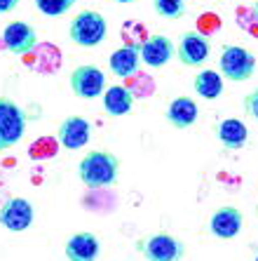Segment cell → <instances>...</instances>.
<instances>
[{"label":"cell","mask_w":258,"mask_h":261,"mask_svg":"<svg viewBox=\"0 0 258 261\" xmlns=\"http://www.w3.org/2000/svg\"><path fill=\"white\" fill-rule=\"evenodd\" d=\"M78 176L87 189L113 186L120 176V158L110 151H90L80 160Z\"/></svg>","instance_id":"6da1fadb"},{"label":"cell","mask_w":258,"mask_h":261,"mask_svg":"<svg viewBox=\"0 0 258 261\" xmlns=\"http://www.w3.org/2000/svg\"><path fill=\"white\" fill-rule=\"evenodd\" d=\"M106 33H108V24L94 10L78 12L75 19L71 21V29H68V36L78 47H96V45H101L106 40Z\"/></svg>","instance_id":"7a4b0ae2"},{"label":"cell","mask_w":258,"mask_h":261,"mask_svg":"<svg viewBox=\"0 0 258 261\" xmlns=\"http://www.w3.org/2000/svg\"><path fill=\"white\" fill-rule=\"evenodd\" d=\"M218 71H221V78L230 83H244L256 71V57L251 49L240 47V45H225L218 57Z\"/></svg>","instance_id":"3957f363"},{"label":"cell","mask_w":258,"mask_h":261,"mask_svg":"<svg viewBox=\"0 0 258 261\" xmlns=\"http://www.w3.org/2000/svg\"><path fill=\"white\" fill-rule=\"evenodd\" d=\"M136 249L148 261H181L186 256V245L169 233H153L148 238H141Z\"/></svg>","instance_id":"277c9868"},{"label":"cell","mask_w":258,"mask_h":261,"mask_svg":"<svg viewBox=\"0 0 258 261\" xmlns=\"http://www.w3.org/2000/svg\"><path fill=\"white\" fill-rule=\"evenodd\" d=\"M26 134V113L10 97H0V139L5 148H12Z\"/></svg>","instance_id":"5b68a950"},{"label":"cell","mask_w":258,"mask_h":261,"mask_svg":"<svg viewBox=\"0 0 258 261\" xmlns=\"http://www.w3.org/2000/svg\"><path fill=\"white\" fill-rule=\"evenodd\" d=\"M68 83H71L73 94L80 99H96L106 90V75H103L101 68L92 66V64H82V66L75 68Z\"/></svg>","instance_id":"8992f818"},{"label":"cell","mask_w":258,"mask_h":261,"mask_svg":"<svg viewBox=\"0 0 258 261\" xmlns=\"http://www.w3.org/2000/svg\"><path fill=\"white\" fill-rule=\"evenodd\" d=\"M211 55V43L209 38L202 36L199 31H186L183 36H181L179 45H176V57L183 66H202L207 64Z\"/></svg>","instance_id":"52a82bcc"},{"label":"cell","mask_w":258,"mask_h":261,"mask_svg":"<svg viewBox=\"0 0 258 261\" xmlns=\"http://www.w3.org/2000/svg\"><path fill=\"white\" fill-rule=\"evenodd\" d=\"M33 217H36L33 205L26 198H10L0 207V226L12 233L28 231L33 224Z\"/></svg>","instance_id":"ba28073f"},{"label":"cell","mask_w":258,"mask_h":261,"mask_svg":"<svg viewBox=\"0 0 258 261\" xmlns=\"http://www.w3.org/2000/svg\"><path fill=\"white\" fill-rule=\"evenodd\" d=\"M92 137V125L87 118L82 116H68L66 120H61L59 129H56V139L66 151H80L87 146Z\"/></svg>","instance_id":"9c48e42d"},{"label":"cell","mask_w":258,"mask_h":261,"mask_svg":"<svg viewBox=\"0 0 258 261\" xmlns=\"http://www.w3.org/2000/svg\"><path fill=\"white\" fill-rule=\"evenodd\" d=\"M138 55H141V61H144L146 66L162 68L176 57V47H174V43H171L167 36L155 33V36H148L144 43H141Z\"/></svg>","instance_id":"30bf717a"},{"label":"cell","mask_w":258,"mask_h":261,"mask_svg":"<svg viewBox=\"0 0 258 261\" xmlns=\"http://www.w3.org/2000/svg\"><path fill=\"white\" fill-rule=\"evenodd\" d=\"M242 226H244V214L233 205H225L221 210H216L209 219V231L218 240H233V238H237L242 231Z\"/></svg>","instance_id":"8fae6325"},{"label":"cell","mask_w":258,"mask_h":261,"mask_svg":"<svg viewBox=\"0 0 258 261\" xmlns=\"http://www.w3.org/2000/svg\"><path fill=\"white\" fill-rule=\"evenodd\" d=\"M3 43L5 47L12 52V55L21 57V55H28L31 49L36 47L38 43V33L36 29L26 21H10L3 31Z\"/></svg>","instance_id":"7c38bea8"},{"label":"cell","mask_w":258,"mask_h":261,"mask_svg":"<svg viewBox=\"0 0 258 261\" xmlns=\"http://www.w3.org/2000/svg\"><path fill=\"white\" fill-rule=\"evenodd\" d=\"M64 254L68 261H96L101 254V240L90 231L73 233L64 245Z\"/></svg>","instance_id":"4fadbf2b"},{"label":"cell","mask_w":258,"mask_h":261,"mask_svg":"<svg viewBox=\"0 0 258 261\" xmlns=\"http://www.w3.org/2000/svg\"><path fill=\"white\" fill-rule=\"evenodd\" d=\"M197 116H199V109H197V103H195V99H190V97H176L167 106V113H164L167 122L176 129L192 127L197 122Z\"/></svg>","instance_id":"5bb4252c"},{"label":"cell","mask_w":258,"mask_h":261,"mask_svg":"<svg viewBox=\"0 0 258 261\" xmlns=\"http://www.w3.org/2000/svg\"><path fill=\"white\" fill-rule=\"evenodd\" d=\"M108 66L113 71V75L118 78H132L138 73V66H141V55H138L136 45H125V47L115 49L113 55L108 57Z\"/></svg>","instance_id":"9a60e30c"},{"label":"cell","mask_w":258,"mask_h":261,"mask_svg":"<svg viewBox=\"0 0 258 261\" xmlns=\"http://www.w3.org/2000/svg\"><path fill=\"white\" fill-rule=\"evenodd\" d=\"M216 137L228 151H240L249 141V129L237 118H225V120H221L216 125Z\"/></svg>","instance_id":"2e32d148"},{"label":"cell","mask_w":258,"mask_h":261,"mask_svg":"<svg viewBox=\"0 0 258 261\" xmlns=\"http://www.w3.org/2000/svg\"><path fill=\"white\" fill-rule=\"evenodd\" d=\"M134 106V94L127 85H110L103 90V109L110 118L127 116Z\"/></svg>","instance_id":"e0dca14e"},{"label":"cell","mask_w":258,"mask_h":261,"mask_svg":"<svg viewBox=\"0 0 258 261\" xmlns=\"http://www.w3.org/2000/svg\"><path fill=\"white\" fill-rule=\"evenodd\" d=\"M192 90H195V94H199L202 99H209V101L218 99L223 92L221 73L211 71V68H202V71L195 75V80H192Z\"/></svg>","instance_id":"ac0fdd59"},{"label":"cell","mask_w":258,"mask_h":261,"mask_svg":"<svg viewBox=\"0 0 258 261\" xmlns=\"http://www.w3.org/2000/svg\"><path fill=\"white\" fill-rule=\"evenodd\" d=\"M59 139L56 137H38L28 146V158L31 160H49L59 153Z\"/></svg>","instance_id":"d6986e66"},{"label":"cell","mask_w":258,"mask_h":261,"mask_svg":"<svg viewBox=\"0 0 258 261\" xmlns=\"http://www.w3.org/2000/svg\"><path fill=\"white\" fill-rule=\"evenodd\" d=\"M153 7L160 17L176 21L186 14V0H153Z\"/></svg>","instance_id":"ffe728a7"},{"label":"cell","mask_w":258,"mask_h":261,"mask_svg":"<svg viewBox=\"0 0 258 261\" xmlns=\"http://www.w3.org/2000/svg\"><path fill=\"white\" fill-rule=\"evenodd\" d=\"M73 5H75V0H36V7L45 17H61Z\"/></svg>","instance_id":"44dd1931"},{"label":"cell","mask_w":258,"mask_h":261,"mask_svg":"<svg viewBox=\"0 0 258 261\" xmlns=\"http://www.w3.org/2000/svg\"><path fill=\"white\" fill-rule=\"evenodd\" d=\"M221 29V19H218V14H214V12H207V14H202L199 17V33L202 36H207L209 38L214 31H218Z\"/></svg>","instance_id":"7402d4cb"},{"label":"cell","mask_w":258,"mask_h":261,"mask_svg":"<svg viewBox=\"0 0 258 261\" xmlns=\"http://www.w3.org/2000/svg\"><path fill=\"white\" fill-rule=\"evenodd\" d=\"M242 106H244L246 113H249V116L258 122V87L253 92H249V94H246L244 101H242Z\"/></svg>","instance_id":"603a6c76"},{"label":"cell","mask_w":258,"mask_h":261,"mask_svg":"<svg viewBox=\"0 0 258 261\" xmlns=\"http://www.w3.org/2000/svg\"><path fill=\"white\" fill-rule=\"evenodd\" d=\"M17 5H19V0H0V14H10Z\"/></svg>","instance_id":"cb8c5ba5"},{"label":"cell","mask_w":258,"mask_h":261,"mask_svg":"<svg viewBox=\"0 0 258 261\" xmlns=\"http://www.w3.org/2000/svg\"><path fill=\"white\" fill-rule=\"evenodd\" d=\"M253 17H256V24H258V3L253 5Z\"/></svg>","instance_id":"d4e9b609"},{"label":"cell","mask_w":258,"mask_h":261,"mask_svg":"<svg viewBox=\"0 0 258 261\" xmlns=\"http://www.w3.org/2000/svg\"><path fill=\"white\" fill-rule=\"evenodd\" d=\"M115 3H120V5H127V3H134V0H115Z\"/></svg>","instance_id":"484cf974"},{"label":"cell","mask_w":258,"mask_h":261,"mask_svg":"<svg viewBox=\"0 0 258 261\" xmlns=\"http://www.w3.org/2000/svg\"><path fill=\"white\" fill-rule=\"evenodd\" d=\"M0 151H5V144H3V139H0Z\"/></svg>","instance_id":"4316f807"},{"label":"cell","mask_w":258,"mask_h":261,"mask_svg":"<svg viewBox=\"0 0 258 261\" xmlns=\"http://www.w3.org/2000/svg\"><path fill=\"white\" fill-rule=\"evenodd\" d=\"M253 261H258V254H256V259H253Z\"/></svg>","instance_id":"83f0119b"}]
</instances>
